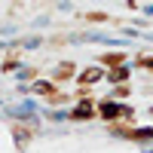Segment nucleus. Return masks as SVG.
I'll return each mask as SVG.
<instances>
[{
    "label": "nucleus",
    "mask_w": 153,
    "mask_h": 153,
    "mask_svg": "<svg viewBox=\"0 0 153 153\" xmlns=\"http://www.w3.org/2000/svg\"><path fill=\"white\" fill-rule=\"evenodd\" d=\"M98 76H101V71H86V83H95Z\"/></svg>",
    "instance_id": "obj_1"
},
{
    "label": "nucleus",
    "mask_w": 153,
    "mask_h": 153,
    "mask_svg": "<svg viewBox=\"0 0 153 153\" xmlns=\"http://www.w3.org/2000/svg\"><path fill=\"white\" fill-rule=\"evenodd\" d=\"M117 113H120V110L113 107V104H104V117H117Z\"/></svg>",
    "instance_id": "obj_2"
}]
</instances>
